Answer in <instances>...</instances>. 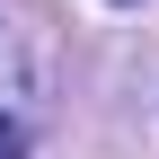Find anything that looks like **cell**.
Masks as SVG:
<instances>
[{
  "instance_id": "6da1fadb",
  "label": "cell",
  "mask_w": 159,
  "mask_h": 159,
  "mask_svg": "<svg viewBox=\"0 0 159 159\" xmlns=\"http://www.w3.org/2000/svg\"><path fill=\"white\" fill-rule=\"evenodd\" d=\"M0 159H27V133H18L9 115H0Z\"/></svg>"
},
{
  "instance_id": "7a4b0ae2",
  "label": "cell",
  "mask_w": 159,
  "mask_h": 159,
  "mask_svg": "<svg viewBox=\"0 0 159 159\" xmlns=\"http://www.w3.org/2000/svg\"><path fill=\"white\" fill-rule=\"evenodd\" d=\"M124 9H142V0H124Z\"/></svg>"
}]
</instances>
